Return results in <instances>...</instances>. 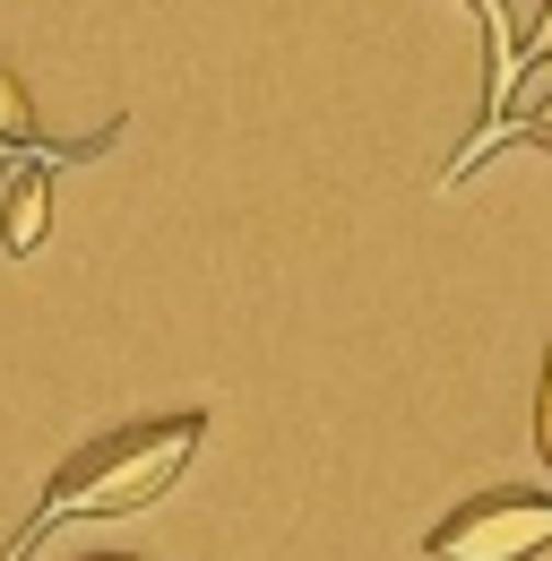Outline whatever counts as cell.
<instances>
[{
  "label": "cell",
  "instance_id": "1",
  "mask_svg": "<svg viewBox=\"0 0 552 561\" xmlns=\"http://www.w3.org/2000/svg\"><path fill=\"white\" fill-rule=\"evenodd\" d=\"M207 440V415H147V423H113L104 440H87L78 458L53 467V484H44V510L26 518V536H18V553H35L61 518H130L147 501H164V492L182 484V467L199 458Z\"/></svg>",
  "mask_w": 552,
  "mask_h": 561
},
{
  "label": "cell",
  "instance_id": "2",
  "mask_svg": "<svg viewBox=\"0 0 552 561\" xmlns=\"http://www.w3.org/2000/svg\"><path fill=\"white\" fill-rule=\"evenodd\" d=\"M552 545V492H518V484H492L475 501H458L423 553L432 561H536Z\"/></svg>",
  "mask_w": 552,
  "mask_h": 561
},
{
  "label": "cell",
  "instance_id": "3",
  "mask_svg": "<svg viewBox=\"0 0 552 561\" xmlns=\"http://www.w3.org/2000/svg\"><path fill=\"white\" fill-rule=\"evenodd\" d=\"M467 9H475V18H483V35H492V122H501V113H509V95H518V35H509V0H467ZM492 122H483V130H475V147L458 156V173H467V164L483 156Z\"/></svg>",
  "mask_w": 552,
  "mask_h": 561
},
{
  "label": "cell",
  "instance_id": "4",
  "mask_svg": "<svg viewBox=\"0 0 552 561\" xmlns=\"http://www.w3.org/2000/svg\"><path fill=\"white\" fill-rule=\"evenodd\" d=\"M0 199H9V251H35L44 225H53V173H44V164L0 173Z\"/></svg>",
  "mask_w": 552,
  "mask_h": 561
},
{
  "label": "cell",
  "instance_id": "5",
  "mask_svg": "<svg viewBox=\"0 0 552 561\" xmlns=\"http://www.w3.org/2000/svg\"><path fill=\"white\" fill-rule=\"evenodd\" d=\"M44 139V122H35V95H26V78L0 61V147H35Z\"/></svg>",
  "mask_w": 552,
  "mask_h": 561
},
{
  "label": "cell",
  "instance_id": "6",
  "mask_svg": "<svg viewBox=\"0 0 552 561\" xmlns=\"http://www.w3.org/2000/svg\"><path fill=\"white\" fill-rule=\"evenodd\" d=\"M536 449H544V467H552V354H544V371H536Z\"/></svg>",
  "mask_w": 552,
  "mask_h": 561
},
{
  "label": "cell",
  "instance_id": "7",
  "mask_svg": "<svg viewBox=\"0 0 552 561\" xmlns=\"http://www.w3.org/2000/svg\"><path fill=\"white\" fill-rule=\"evenodd\" d=\"M536 61H552V0H544V18H536V35L518 44V78L536 70Z\"/></svg>",
  "mask_w": 552,
  "mask_h": 561
},
{
  "label": "cell",
  "instance_id": "8",
  "mask_svg": "<svg viewBox=\"0 0 552 561\" xmlns=\"http://www.w3.org/2000/svg\"><path fill=\"white\" fill-rule=\"evenodd\" d=\"M518 139H536V147L552 156V95H536V104L518 113Z\"/></svg>",
  "mask_w": 552,
  "mask_h": 561
},
{
  "label": "cell",
  "instance_id": "9",
  "mask_svg": "<svg viewBox=\"0 0 552 561\" xmlns=\"http://www.w3.org/2000/svg\"><path fill=\"white\" fill-rule=\"evenodd\" d=\"M69 561H138V553H69Z\"/></svg>",
  "mask_w": 552,
  "mask_h": 561
}]
</instances>
